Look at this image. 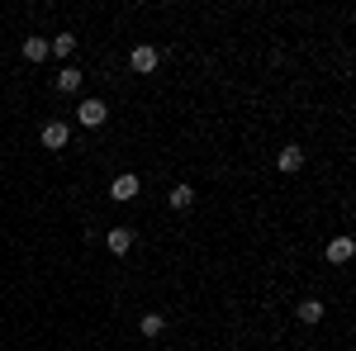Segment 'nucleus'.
<instances>
[{
  "label": "nucleus",
  "mask_w": 356,
  "mask_h": 351,
  "mask_svg": "<svg viewBox=\"0 0 356 351\" xmlns=\"http://www.w3.org/2000/svg\"><path fill=\"white\" fill-rule=\"evenodd\" d=\"M43 57H53L48 38H24V62H43Z\"/></svg>",
  "instance_id": "11"
},
{
  "label": "nucleus",
  "mask_w": 356,
  "mask_h": 351,
  "mask_svg": "<svg viewBox=\"0 0 356 351\" xmlns=\"http://www.w3.org/2000/svg\"><path fill=\"white\" fill-rule=\"evenodd\" d=\"M352 256H356V243H352V238H332V243H328V261H332V266H347Z\"/></svg>",
  "instance_id": "5"
},
{
  "label": "nucleus",
  "mask_w": 356,
  "mask_h": 351,
  "mask_svg": "<svg viewBox=\"0 0 356 351\" xmlns=\"http://www.w3.org/2000/svg\"><path fill=\"white\" fill-rule=\"evenodd\" d=\"M43 147H48V152H62V147H67V142H72V124H62V119H53V124H43Z\"/></svg>",
  "instance_id": "1"
},
{
  "label": "nucleus",
  "mask_w": 356,
  "mask_h": 351,
  "mask_svg": "<svg viewBox=\"0 0 356 351\" xmlns=\"http://www.w3.org/2000/svg\"><path fill=\"white\" fill-rule=\"evenodd\" d=\"M81 81H86V72H76V67H62V72H57V90H62V95H76Z\"/></svg>",
  "instance_id": "6"
},
{
  "label": "nucleus",
  "mask_w": 356,
  "mask_h": 351,
  "mask_svg": "<svg viewBox=\"0 0 356 351\" xmlns=\"http://www.w3.org/2000/svg\"><path fill=\"white\" fill-rule=\"evenodd\" d=\"M157 48H147V43H138L134 53H129V67H134V72H143V76H147V72H157Z\"/></svg>",
  "instance_id": "3"
},
{
  "label": "nucleus",
  "mask_w": 356,
  "mask_h": 351,
  "mask_svg": "<svg viewBox=\"0 0 356 351\" xmlns=\"http://www.w3.org/2000/svg\"><path fill=\"white\" fill-rule=\"evenodd\" d=\"M138 176L134 171H124V176H114V186H110V199H119V204H124V199H138Z\"/></svg>",
  "instance_id": "4"
},
{
  "label": "nucleus",
  "mask_w": 356,
  "mask_h": 351,
  "mask_svg": "<svg viewBox=\"0 0 356 351\" xmlns=\"http://www.w3.org/2000/svg\"><path fill=\"white\" fill-rule=\"evenodd\" d=\"M166 204H171V209H191V204H195V190L191 186H176L171 195H166Z\"/></svg>",
  "instance_id": "12"
},
{
  "label": "nucleus",
  "mask_w": 356,
  "mask_h": 351,
  "mask_svg": "<svg viewBox=\"0 0 356 351\" xmlns=\"http://www.w3.org/2000/svg\"><path fill=\"white\" fill-rule=\"evenodd\" d=\"M275 166H280L285 176H290V171H300V166H304V147H295V142H290V147H280V157H275Z\"/></svg>",
  "instance_id": "7"
},
{
  "label": "nucleus",
  "mask_w": 356,
  "mask_h": 351,
  "mask_svg": "<svg viewBox=\"0 0 356 351\" xmlns=\"http://www.w3.org/2000/svg\"><path fill=\"white\" fill-rule=\"evenodd\" d=\"M295 313H300V323H318V318H323V299H300Z\"/></svg>",
  "instance_id": "9"
},
{
  "label": "nucleus",
  "mask_w": 356,
  "mask_h": 351,
  "mask_svg": "<svg viewBox=\"0 0 356 351\" xmlns=\"http://www.w3.org/2000/svg\"><path fill=\"white\" fill-rule=\"evenodd\" d=\"M138 327H143V337H162V313H147V318H143V323H138Z\"/></svg>",
  "instance_id": "13"
},
{
  "label": "nucleus",
  "mask_w": 356,
  "mask_h": 351,
  "mask_svg": "<svg viewBox=\"0 0 356 351\" xmlns=\"http://www.w3.org/2000/svg\"><path fill=\"white\" fill-rule=\"evenodd\" d=\"M105 243H110L114 256H124V252L134 247V228H110V238H105Z\"/></svg>",
  "instance_id": "8"
},
{
  "label": "nucleus",
  "mask_w": 356,
  "mask_h": 351,
  "mask_svg": "<svg viewBox=\"0 0 356 351\" xmlns=\"http://www.w3.org/2000/svg\"><path fill=\"white\" fill-rule=\"evenodd\" d=\"M48 53L53 57H72L76 53V38H72V33H57V38H48Z\"/></svg>",
  "instance_id": "10"
},
{
  "label": "nucleus",
  "mask_w": 356,
  "mask_h": 351,
  "mask_svg": "<svg viewBox=\"0 0 356 351\" xmlns=\"http://www.w3.org/2000/svg\"><path fill=\"white\" fill-rule=\"evenodd\" d=\"M76 119H81L86 129H100V124L110 119V109H105V100H81V105H76Z\"/></svg>",
  "instance_id": "2"
}]
</instances>
